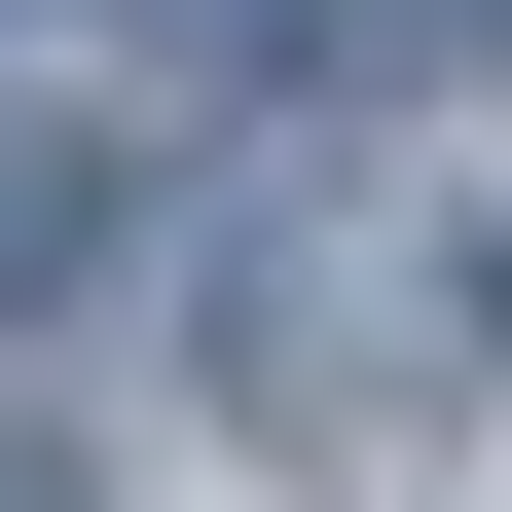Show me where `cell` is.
I'll return each instance as SVG.
<instances>
[{"instance_id": "cell-1", "label": "cell", "mask_w": 512, "mask_h": 512, "mask_svg": "<svg viewBox=\"0 0 512 512\" xmlns=\"http://www.w3.org/2000/svg\"><path fill=\"white\" fill-rule=\"evenodd\" d=\"M110 256V147H0V293H74Z\"/></svg>"}, {"instance_id": "cell-2", "label": "cell", "mask_w": 512, "mask_h": 512, "mask_svg": "<svg viewBox=\"0 0 512 512\" xmlns=\"http://www.w3.org/2000/svg\"><path fill=\"white\" fill-rule=\"evenodd\" d=\"M0 512H110V476H74V439H0Z\"/></svg>"}]
</instances>
